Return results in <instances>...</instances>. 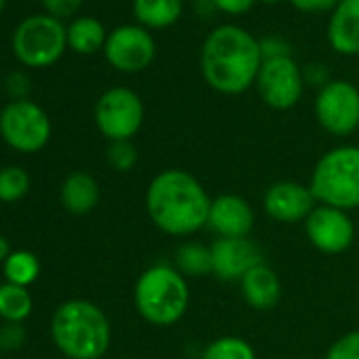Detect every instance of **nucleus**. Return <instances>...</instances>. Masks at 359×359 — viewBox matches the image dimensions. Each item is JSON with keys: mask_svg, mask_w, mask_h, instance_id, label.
<instances>
[{"mask_svg": "<svg viewBox=\"0 0 359 359\" xmlns=\"http://www.w3.org/2000/svg\"><path fill=\"white\" fill-rule=\"evenodd\" d=\"M212 199L203 184L184 169L156 173L146 191V212L165 235L189 237L208 226Z\"/></svg>", "mask_w": 359, "mask_h": 359, "instance_id": "1", "label": "nucleus"}, {"mask_svg": "<svg viewBox=\"0 0 359 359\" xmlns=\"http://www.w3.org/2000/svg\"><path fill=\"white\" fill-rule=\"evenodd\" d=\"M260 43L237 26L216 28L201 49V72L205 83L226 95L248 91L260 72Z\"/></svg>", "mask_w": 359, "mask_h": 359, "instance_id": "2", "label": "nucleus"}, {"mask_svg": "<svg viewBox=\"0 0 359 359\" xmlns=\"http://www.w3.org/2000/svg\"><path fill=\"white\" fill-rule=\"evenodd\" d=\"M51 338L68 359H100L110 346L112 330L97 304L72 298L55 309Z\"/></svg>", "mask_w": 359, "mask_h": 359, "instance_id": "3", "label": "nucleus"}, {"mask_svg": "<svg viewBox=\"0 0 359 359\" xmlns=\"http://www.w3.org/2000/svg\"><path fill=\"white\" fill-rule=\"evenodd\" d=\"M133 302L144 321L156 327H169L189 311L191 292L187 277L175 266L154 264L135 281Z\"/></svg>", "mask_w": 359, "mask_h": 359, "instance_id": "4", "label": "nucleus"}, {"mask_svg": "<svg viewBox=\"0 0 359 359\" xmlns=\"http://www.w3.org/2000/svg\"><path fill=\"white\" fill-rule=\"evenodd\" d=\"M311 191L319 205L351 212L359 208V146H338L325 152L313 173Z\"/></svg>", "mask_w": 359, "mask_h": 359, "instance_id": "5", "label": "nucleus"}, {"mask_svg": "<svg viewBox=\"0 0 359 359\" xmlns=\"http://www.w3.org/2000/svg\"><path fill=\"white\" fill-rule=\"evenodd\" d=\"M68 43L66 28L53 15H32L24 20L13 34L15 55L26 66H49L60 60Z\"/></svg>", "mask_w": 359, "mask_h": 359, "instance_id": "6", "label": "nucleus"}, {"mask_svg": "<svg viewBox=\"0 0 359 359\" xmlns=\"http://www.w3.org/2000/svg\"><path fill=\"white\" fill-rule=\"evenodd\" d=\"M0 135L13 150L39 152L51 137V121L39 104L15 100L0 112Z\"/></svg>", "mask_w": 359, "mask_h": 359, "instance_id": "7", "label": "nucleus"}, {"mask_svg": "<svg viewBox=\"0 0 359 359\" xmlns=\"http://www.w3.org/2000/svg\"><path fill=\"white\" fill-rule=\"evenodd\" d=\"M144 123V104L127 87L108 89L95 104V125L110 142L131 140Z\"/></svg>", "mask_w": 359, "mask_h": 359, "instance_id": "8", "label": "nucleus"}, {"mask_svg": "<svg viewBox=\"0 0 359 359\" xmlns=\"http://www.w3.org/2000/svg\"><path fill=\"white\" fill-rule=\"evenodd\" d=\"M315 116L332 135H351L359 127V89L346 81L325 83L315 100Z\"/></svg>", "mask_w": 359, "mask_h": 359, "instance_id": "9", "label": "nucleus"}, {"mask_svg": "<svg viewBox=\"0 0 359 359\" xmlns=\"http://www.w3.org/2000/svg\"><path fill=\"white\" fill-rule=\"evenodd\" d=\"M256 87L266 106L275 110H287L294 108L302 97L304 74L290 55L262 60Z\"/></svg>", "mask_w": 359, "mask_h": 359, "instance_id": "10", "label": "nucleus"}, {"mask_svg": "<svg viewBox=\"0 0 359 359\" xmlns=\"http://www.w3.org/2000/svg\"><path fill=\"white\" fill-rule=\"evenodd\" d=\"M306 239L321 254H342L355 241V224L348 212L317 205L313 214L304 220Z\"/></svg>", "mask_w": 359, "mask_h": 359, "instance_id": "11", "label": "nucleus"}, {"mask_svg": "<svg viewBox=\"0 0 359 359\" xmlns=\"http://www.w3.org/2000/svg\"><path fill=\"white\" fill-rule=\"evenodd\" d=\"M106 60L123 72H140L154 60L156 47L148 30L137 26L116 28L104 45Z\"/></svg>", "mask_w": 359, "mask_h": 359, "instance_id": "12", "label": "nucleus"}, {"mask_svg": "<svg viewBox=\"0 0 359 359\" xmlns=\"http://www.w3.org/2000/svg\"><path fill=\"white\" fill-rule=\"evenodd\" d=\"M262 205L266 216L275 222L296 224L304 222L313 214V210L317 208V199L311 187L294 182V180H281L264 193Z\"/></svg>", "mask_w": 359, "mask_h": 359, "instance_id": "13", "label": "nucleus"}, {"mask_svg": "<svg viewBox=\"0 0 359 359\" xmlns=\"http://www.w3.org/2000/svg\"><path fill=\"white\" fill-rule=\"evenodd\" d=\"M212 275L220 281H241L243 275L256 264L264 262L260 248L248 237L229 239L218 237L212 245Z\"/></svg>", "mask_w": 359, "mask_h": 359, "instance_id": "14", "label": "nucleus"}, {"mask_svg": "<svg viewBox=\"0 0 359 359\" xmlns=\"http://www.w3.org/2000/svg\"><path fill=\"white\" fill-rule=\"evenodd\" d=\"M254 210L239 195H220L212 199L208 226L218 237L241 239L248 237L254 229Z\"/></svg>", "mask_w": 359, "mask_h": 359, "instance_id": "15", "label": "nucleus"}, {"mask_svg": "<svg viewBox=\"0 0 359 359\" xmlns=\"http://www.w3.org/2000/svg\"><path fill=\"white\" fill-rule=\"evenodd\" d=\"M327 41L336 53H359V0H340L327 26Z\"/></svg>", "mask_w": 359, "mask_h": 359, "instance_id": "16", "label": "nucleus"}, {"mask_svg": "<svg viewBox=\"0 0 359 359\" xmlns=\"http://www.w3.org/2000/svg\"><path fill=\"white\" fill-rule=\"evenodd\" d=\"M239 285L243 300L248 302V306L256 311H269L281 298V281L277 273L264 262L250 269L239 281Z\"/></svg>", "mask_w": 359, "mask_h": 359, "instance_id": "17", "label": "nucleus"}, {"mask_svg": "<svg viewBox=\"0 0 359 359\" xmlns=\"http://www.w3.org/2000/svg\"><path fill=\"white\" fill-rule=\"evenodd\" d=\"M62 205L76 216L89 214L100 203V184L87 171H72L62 184Z\"/></svg>", "mask_w": 359, "mask_h": 359, "instance_id": "18", "label": "nucleus"}, {"mask_svg": "<svg viewBox=\"0 0 359 359\" xmlns=\"http://www.w3.org/2000/svg\"><path fill=\"white\" fill-rule=\"evenodd\" d=\"M133 13L148 28H167L182 15V0H133Z\"/></svg>", "mask_w": 359, "mask_h": 359, "instance_id": "19", "label": "nucleus"}, {"mask_svg": "<svg viewBox=\"0 0 359 359\" xmlns=\"http://www.w3.org/2000/svg\"><path fill=\"white\" fill-rule=\"evenodd\" d=\"M32 313V296L28 287L15 283H0V317L7 323H22Z\"/></svg>", "mask_w": 359, "mask_h": 359, "instance_id": "20", "label": "nucleus"}, {"mask_svg": "<svg viewBox=\"0 0 359 359\" xmlns=\"http://www.w3.org/2000/svg\"><path fill=\"white\" fill-rule=\"evenodd\" d=\"M68 45L79 53H93L106 45L104 26L93 18H79L68 28Z\"/></svg>", "mask_w": 359, "mask_h": 359, "instance_id": "21", "label": "nucleus"}, {"mask_svg": "<svg viewBox=\"0 0 359 359\" xmlns=\"http://www.w3.org/2000/svg\"><path fill=\"white\" fill-rule=\"evenodd\" d=\"M3 273H5V281L22 287H30L41 275V260L36 258V254L28 250H18L3 264Z\"/></svg>", "mask_w": 359, "mask_h": 359, "instance_id": "22", "label": "nucleus"}, {"mask_svg": "<svg viewBox=\"0 0 359 359\" xmlns=\"http://www.w3.org/2000/svg\"><path fill=\"white\" fill-rule=\"evenodd\" d=\"M175 269L184 277H203L212 273V252L199 243H182L175 252Z\"/></svg>", "mask_w": 359, "mask_h": 359, "instance_id": "23", "label": "nucleus"}, {"mask_svg": "<svg viewBox=\"0 0 359 359\" xmlns=\"http://www.w3.org/2000/svg\"><path fill=\"white\" fill-rule=\"evenodd\" d=\"M201 359H256V351L245 338L220 336L205 346Z\"/></svg>", "mask_w": 359, "mask_h": 359, "instance_id": "24", "label": "nucleus"}, {"mask_svg": "<svg viewBox=\"0 0 359 359\" xmlns=\"http://www.w3.org/2000/svg\"><path fill=\"white\" fill-rule=\"evenodd\" d=\"M30 191V175L24 167L9 165L0 169V201L15 203Z\"/></svg>", "mask_w": 359, "mask_h": 359, "instance_id": "25", "label": "nucleus"}, {"mask_svg": "<svg viewBox=\"0 0 359 359\" xmlns=\"http://www.w3.org/2000/svg\"><path fill=\"white\" fill-rule=\"evenodd\" d=\"M108 163L116 171H131L137 163V150L131 144V140L123 142H110L108 146Z\"/></svg>", "mask_w": 359, "mask_h": 359, "instance_id": "26", "label": "nucleus"}, {"mask_svg": "<svg viewBox=\"0 0 359 359\" xmlns=\"http://www.w3.org/2000/svg\"><path fill=\"white\" fill-rule=\"evenodd\" d=\"M325 359H359V330L334 340L325 353Z\"/></svg>", "mask_w": 359, "mask_h": 359, "instance_id": "27", "label": "nucleus"}, {"mask_svg": "<svg viewBox=\"0 0 359 359\" xmlns=\"http://www.w3.org/2000/svg\"><path fill=\"white\" fill-rule=\"evenodd\" d=\"M26 342V330L22 323H5L0 327V348L18 351Z\"/></svg>", "mask_w": 359, "mask_h": 359, "instance_id": "28", "label": "nucleus"}, {"mask_svg": "<svg viewBox=\"0 0 359 359\" xmlns=\"http://www.w3.org/2000/svg\"><path fill=\"white\" fill-rule=\"evenodd\" d=\"M340 0H292V5L298 11L304 13H323V11H334Z\"/></svg>", "mask_w": 359, "mask_h": 359, "instance_id": "29", "label": "nucleus"}, {"mask_svg": "<svg viewBox=\"0 0 359 359\" xmlns=\"http://www.w3.org/2000/svg\"><path fill=\"white\" fill-rule=\"evenodd\" d=\"M260 51H262V60H271V57H285L290 55L287 43L277 39V36H269L264 41H260Z\"/></svg>", "mask_w": 359, "mask_h": 359, "instance_id": "30", "label": "nucleus"}, {"mask_svg": "<svg viewBox=\"0 0 359 359\" xmlns=\"http://www.w3.org/2000/svg\"><path fill=\"white\" fill-rule=\"evenodd\" d=\"M45 7L53 13V18H66L72 15L79 7L81 0H43Z\"/></svg>", "mask_w": 359, "mask_h": 359, "instance_id": "31", "label": "nucleus"}, {"mask_svg": "<svg viewBox=\"0 0 359 359\" xmlns=\"http://www.w3.org/2000/svg\"><path fill=\"white\" fill-rule=\"evenodd\" d=\"M256 0H214V5L231 15H243L254 7Z\"/></svg>", "mask_w": 359, "mask_h": 359, "instance_id": "32", "label": "nucleus"}, {"mask_svg": "<svg viewBox=\"0 0 359 359\" xmlns=\"http://www.w3.org/2000/svg\"><path fill=\"white\" fill-rule=\"evenodd\" d=\"M13 254V250H11V243L7 241V237H3V235H0V262H7V258Z\"/></svg>", "mask_w": 359, "mask_h": 359, "instance_id": "33", "label": "nucleus"}, {"mask_svg": "<svg viewBox=\"0 0 359 359\" xmlns=\"http://www.w3.org/2000/svg\"><path fill=\"white\" fill-rule=\"evenodd\" d=\"M260 3H279V0H260Z\"/></svg>", "mask_w": 359, "mask_h": 359, "instance_id": "34", "label": "nucleus"}, {"mask_svg": "<svg viewBox=\"0 0 359 359\" xmlns=\"http://www.w3.org/2000/svg\"><path fill=\"white\" fill-rule=\"evenodd\" d=\"M5 9V0H0V11H3Z\"/></svg>", "mask_w": 359, "mask_h": 359, "instance_id": "35", "label": "nucleus"}]
</instances>
